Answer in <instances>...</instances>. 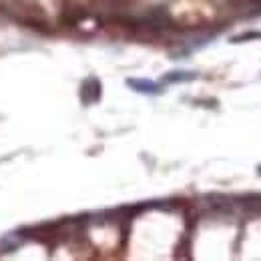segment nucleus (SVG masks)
Returning a JSON list of instances; mask_svg holds the SVG:
<instances>
[{
  "instance_id": "f03ea898",
  "label": "nucleus",
  "mask_w": 261,
  "mask_h": 261,
  "mask_svg": "<svg viewBox=\"0 0 261 261\" xmlns=\"http://www.w3.org/2000/svg\"><path fill=\"white\" fill-rule=\"evenodd\" d=\"M195 79V72H171L165 81L169 83H181V81H193Z\"/></svg>"
},
{
  "instance_id": "f257e3e1",
  "label": "nucleus",
  "mask_w": 261,
  "mask_h": 261,
  "mask_svg": "<svg viewBox=\"0 0 261 261\" xmlns=\"http://www.w3.org/2000/svg\"><path fill=\"white\" fill-rule=\"evenodd\" d=\"M129 87L135 89L137 93H145V95L161 93V87L157 83H151V81H145V79H129Z\"/></svg>"
}]
</instances>
